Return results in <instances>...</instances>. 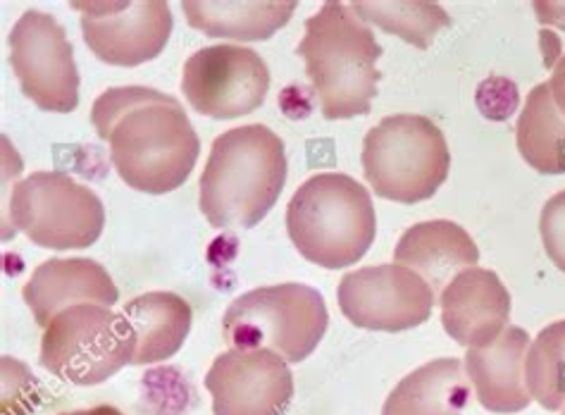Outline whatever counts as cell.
<instances>
[{
	"label": "cell",
	"instance_id": "cell-23",
	"mask_svg": "<svg viewBox=\"0 0 565 415\" xmlns=\"http://www.w3.org/2000/svg\"><path fill=\"white\" fill-rule=\"evenodd\" d=\"M363 22L384 29L386 34H396L413 46L427 49L444 26H451V18L439 3L415 0V3H351Z\"/></svg>",
	"mask_w": 565,
	"mask_h": 415
},
{
	"label": "cell",
	"instance_id": "cell-24",
	"mask_svg": "<svg viewBox=\"0 0 565 415\" xmlns=\"http://www.w3.org/2000/svg\"><path fill=\"white\" fill-rule=\"evenodd\" d=\"M540 232L546 256L565 273V191L548 199L540 215Z\"/></svg>",
	"mask_w": 565,
	"mask_h": 415
},
{
	"label": "cell",
	"instance_id": "cell-26",
	"mask_svg": "<svg viewBox=\"0 0 565 415\" xmlns=\"http://www.w3.org/2000/svg\"><path fill=\"white\" fill-rule=\"evenodd\" d=\"M546 84H548V92H552V98L556 103V108L565 117V55H561L558 61H556L554 72H552V79H548Z\"/></svg>",
	"mask_w": 565,
	"mask_h": 415
},
{
	"label": "cell",
	"instance_id": "cell-14",
	"mask_svg": "<svg viewBox=\"0 0 565 415\" xmlns=\"http://www.w3.org/2000/svg\"><path fill=\"white\" fill-rule=\"evenodd\" d=\"M446 334L466 349H482L509 328L511 294L497 273L468 268L458 273L439 294Z\"/></svg>",
	"mask_w": 565,
	"mask_h": 415
},
{
	"label": "cell",
	"instance_id": "cell-19",
	"mask_svg": "<svg viewBox=\"0 0 565 415\" xmlns=\"http://www.w3.org/2000/svg\"><path fill=\"white\" fill-rule=\"evenodd\" d=\"M122 313L127 316L134 334H137V351L134 365H151L168 361L186 342L191 330V306L172 291H148L131 299Z\"/></svg>",
	"mask_w": 565,
	"mask_h": 415
},
{
	"label": "cell",
	"instance_id": "cell-18",
	"mask_svg": "<svg viewBox=\"0 0 565 415\" xmlns=\"http://www.w3.org/2000/svg\"><path fill=\"white\" fill-rule=\"evenodd\" d=\"M470 377L458 359H437L413 370L386 396L382 415H463Z\"/></svg>",
	"mask_w": 565,
	"mask_h": 415
},
{
	"label": "cell",
	"instance_id": "cell-15",
	"mask_svg": "<svg viewBox=\"0 0 565 415\" xmlns=\"http://www.w3.org/2000/svg\"><path fill=\"white\" fill-rule=\"evenodd\" d=\"M22 296L43 330L57 313L72 306H115L120 301V291L108 270L88 258H53L41 263L24 285Z\"/></svg>",
	"mask_w": 565,
	"mask_h": 415
},
{
	"label": "cell",
	"instance_id": "cell-1",
	"mask_svg": "<svg viewBox=\"0 0 565 415\" xmlns=\"http://www.w3.org/2000/svg\"><path fill=\"white\" fill-rule=\"evenodd\" d=\"M92 123L110 146L122 182L143 194L180 189L196 168L201 141L182 103L151 86H115L100 94Z\"/></svg>",
	"mask_w": 565,
	"mask_h": 415
},
{
	"label": "cell",
	"instance_id": "cell-22",
	"mask_svg": "<svg viewBox=\"0 0 565 415\" xmlns=\"http://www.w3.org/2000/svg\"><path fill=\"white\" fill-rule=\"evenodd\" d=\"M525 384L542 408H565V320L552 322L530 342Z\"/></svg>",
	"mask_w": 565,
	"mask_h": 415
},
{
	"label": "cell",
	"instance_id": "cell-5",
	"mask_svg": "<svg viewBox=\"0 0 565 415\" xmlns=\"http://www.w3.org/2000/svg\"><path fill=\"white\" fill-rule=\"evenodd\" d=\"M361 166L375 194L396 203L433 199L451 170L444 131L425 115H390L365 135Z\"/></svg>",
	"mask_w": 565,
	"mask_h": 415
},
{
	"label": "cell",
	"instance_id": "cell-10",
	"mask_svg": "<svg viewBox=\"0 0 565 415\" xmlns=\"http://www.w3.org/2000/svg\"><path fill=\"white\" fill-rule=\"evenodd\" d=\"M339 308L355 328L404 332L420 328L433 316L435 289L406 265H373L341 277Z\"/></svg>",
	"mask_w": 565,
	"mask_h": 415
},
{
	"label": "cell",
	"instance_id": "cell-28",
	"mask_svg": "<svg viewBox=\"0 0 565 415\" xmlns=\"http://www.w3.org/2000/svg\"><path fill=\"white\" fill-rule=\"evenodd\" d=\"M61 415H125V413H120L115 406H94V408L72 411V413H61Z\"/></svg>",
	"mask_w": 565,
	"mask_h": 415
},
{
	"label": "cell",
	"instance_id": "cell-16",
	"mask_svg": "<svg viewBox=\"0 0 565 415\" xmlns=\"http://www.w3.org/2000/svg\"><path fill=\"white\" fill-rule=\"evenodd\" d=\"M530 337L523 328L509 324L492 344L468 349L466 373L478 402L492 413H520L532 402L525 384V355Z\"/></svg>",
	"mask_w": 565,
	"mask_h": 415
},
{
	"label": "cell",
	"instance_id": "cell-11",
	"mask_svg": "<svg viewBox=\"0 0 565 415\" xmlns=\"http://www.w3.org/2000/svg\"><path fill=\"white\" fill-rule=\"evenodd\" d=\"M189 106L215 120H234L258 110L270 92V70L263 57L234 43L193 53L182 72Z\"/></svg>",
	"mask_w": 565,
	"mask_h": 415
},
{
	"label": "cell",
	"instance_id": "cell-27",
	"mask_svg": "<svg viewBox=\"0 0 565 415\" xmlns=\"http://www.w3.org/2000/svg\"><path fill=\"white\" fill-rule=\"evenodd\" d=\"M544 24H558L565 29V3H534Z\"/></svg>",
	"mask_w": 565,
	"mask_h": 415
},
{
	"label": "cell",
	"instance_id": "cell-7",
	"mask_svg": "<svg viewBox=\"0 0 565 415\" xmlns=\"http://www.w3.org/2000/svg\"><path fill=\"white\" fill-rule=\"evenodd\" d=\"M137 334L125 313L82 304L57 313L41 339V365L77 387H94L131 363Z\"/></svg>",
	"mask_w": 565,
	"mask_h": 415
},
{
	"label": "cell",
	"instance_id": "cell-6",
	"mask_svg": "<svg viewBox=\"0 0 565 415\" xmlns=\"http://www.w3.org/2000/svg\"><path fill=\"white\" fill-rule=\"evenodd\" d=\"M330 324L322 294L299 281L250 289L222 316L230 349H270L287 363H303Z\"/></svg>",
	"mask_w": 565,
	"mask_h": 415
},
{
	"label": "cell",
	"instance_id": "cell-21",
	"mask_svg": "<svg viewBox=\"0 0 565 415\" xmlns=\"http://www.w3.org/2000/svg\"><path fill=\"white\" fill-rule=\"evenodd\" d=\"M515 143L532 170L565 174V117L556 108L546 82L527 94L515 125Z\"/></svg>",
	"mask_w": 565,
	"mask_h": 415
},
{
	"label": "cell",
	"instance_id": "cell-25",
	"mask_svg": "<svg viewBox=\"0 0 565 415\" xmlns=\"http://www.w3.org/2000/svg\"><path fill=\"white\" fill-rule=\"evenodd\" d=\"M480 98H487L489 100H478L480 108H482V115L489 117V120H505V117H511V113L515 110V103H518V92H515V84L509 82V79H487L480 92H478Z\"/></svg>",
	"mask_w": 565,
	"mask_h": 415
},
{
	"label": "cell",
	"instance_id": "cell-2",
	"mask_svg": "<svg viewBox=\"0 0 565 415\" xmlns=\"http://www.w3.org/2000/svg\"><path fill=\"white\" fill-rule=\"evenodd\" d=\"M287 151L270 127L246 125L220 135L201 174L199 205L217 230L256 227L287 182Z\"/></svg>",
	"mask_w": 565,
	"mask_h": 415
},
{
	"label": "cell",
	"instance_id": "cell-17",
	"mask_svg": "<svg viewBox=\"0 0 565 415\" xmlns=\"http://www.w3.org/2000/svg\"><path fill=\"white\" fill-rule=\"evenodd\" d=\"M478 260V244L451 220L418 222L404 232L394 248V263L420 275L435 294H441L458 273L475 268Z\"/></svg>",
	"mask_w": 565,
	"mask_h": 415
},
{
	"label": "cell",
	"instance_id": "cell-20",
	"mask_svg": "<svg viewBox=\"0 0 565 415\" xmlns=\"http://www.w3.org/2000/svg\"><path fill=\"white\" fill-rule=\"evenodd\" d=\"M182 12L189 26L213 39L267 41L296 12V3H230V0H184Z\"/></svg>",
	"mask_w": 565,
	"mask_h": 415
},
{
	"label": "cell",
	"instance_id": "cell-8",
	"mask_svg": "<svg viewBox=\"0 0 565 415\" xmlns=\"http://www.w3.org/2000/svg\"><path fill=\"white\" fill-rule=\"evenodd\" d=\"M10 222L12 232H24L41 248H86L98 242L106 208L65 172H34L12 189Z\"/></svg>",
	"mask_w": 565,
	"mask_h": 415
},
{
	"label": "cell",
	"instance_id": "cell-3",
	"mask_svg": "<svg viewBox=\"0 0 565 415\" xmlns=\"http://www.w3.org/2000/svg\"><path fill=\"white\" fill-rule=\"evenodd\" d=\"M306 74L327 120L367 115L377 96L382 46L351 3H324L299 43Z\"/></svg>",
	"mask_w": 565,
	"mask_h": 415
},
{
	"label": "cell",
	"instance_id": "cell-9",
	"mask_svg": "<svg viewBox=\"0 0 565 415\" xmlns=\"http://www.w3.org/2000/svg\"><path fill=\"white\" fill-rule=\"evenodd\" d=\"M10 63L24 96L49 113L79 106V70L65 26L53 14L26 10L10 32Z\"/></svg>",
	"mask_w": 565,
	"mask_h": 415
},
{
	"label": "cell",
	"instance_id": "cell-12",
	"mask_svg": "<svg viewBox=\"0 0 565 415\" xmlns=\"http://www.w3.org/2000/svg\"><path fill=\"white\" fill-rule=\"evenodd\" d=\"M79 12L86 46L98 61L137 67L166 51L172 34V10L162 0H110L72 3Z\"/></svg>",
	"mask_w": 565,
	"mask_h": 415
},
{
	"label": "cell",
	"instance_id": "cell-4",
	"mask_svg": "<svg viewBox=\"0 0 565 415\" xmlns=\"http://www.w3.org/2000/svg\"><path fill=\"white\" fill-rule=\"evenodd\" d=\"M287 232L308 263L327 270L349 268L375 242L373 196L349 174L320 172L294 191L287 205Z\"/></svg>",
	"mask_w": 565,
	"mask_h": 415
},
{
	"label": "cell",
	"instance_id": "cell-13",
	"mask_svg": "<svg viewBox=\"0 0 565 415\" xmlns=\"http://www.w3.org/2000/svg\"><path fill=\"white\" fill-rule=\"evenodd\" d=\"M215 415H285L294 398L289 363L270 349H230L205 375Z\"/></svg>",
	"mask_w": 565,
	"mask_h": 415
},
{
	"label": "cell",
	"instance_id": "cell-29",
	"mask_svg": "<svg viewBox=\"0 0 565 415\" xmlns=\"http://www.w3.org/2000/svg\"><path fill=\"white\" fill-rule=\"evenodd\" d=\"M561 415H565V408H563V413H561Z\"/></svg>",
	"mask_w": 565,
	"mask_h": 415
}]
</instances>
